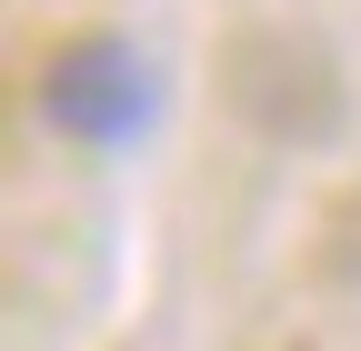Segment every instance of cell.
<instances>
[{
    "label": "cell",
    "instance_id": "cell-2",
    "mask_svg": "<svg viewBox=\"0 0 361 351\" xmlns=\"http://www.w3.org/2000/svg\"><path fill=\"white\" fill-rule=\"evenodd\" d=\"M40 111H51L71 141L111 151V141H130V130L151 121V70H141V51H130L121 30H71L51 51V70H40Z\"/></svg>",
    "mask_w": 361,
    "mask_h": 351
},
{
    "label": "cell",
    "instance_id": "cell-1",
    "mask_svg": "<svg viewBox=\"0 0 361 351\" xmlns=\"http://www.w3.org/2000/svg\"><path fill=\"white\" fill-rule=\"evenodd\" d=\"M221 80H231V111L261 141H331L341 130V70H331L322 40H301V30H241L231 61H221Z\"/></svg>",
    "mask_w": 361,
    "mask_h": 351
}]
</instances>
